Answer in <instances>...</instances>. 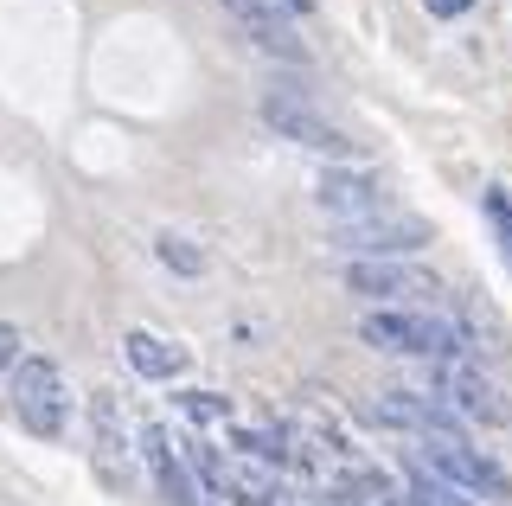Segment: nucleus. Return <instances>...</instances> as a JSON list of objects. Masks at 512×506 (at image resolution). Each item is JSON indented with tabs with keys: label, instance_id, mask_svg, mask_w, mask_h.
Masks as SVG:
<instances>
[{
	"label": "nucleus",
	"instance_id": "1",
	"mask_svg": "<svg viewBox=\"0 0 512 506\" xmlns=\"http://www.w3.org/2000/svg\"><path fill=\"white\" fill-rule=\"evenodd\" d=\"M7 410L32 436H64V410H71V398H64V378H58L52 359H20V366H13Z\"/></svg>",
	"mask_w": 512,
	"mask_h": 506
},
{
	"label": "nucleus",
	"instance_id": "2",
	"mask_svg": "<svg viewBox=\"0 0 512 506\" xmlns=\"http://www.w3.org/2000/svg\"><path fill=\"white\" fill-rule=\"evenodd\" d=\"M416 468H429L436 481L448 487H468V494H487V500H512V481L500 462H487L480 449H468L461 436H429L423 449H416Z\"/></svg>",
	"mask_w": 512,
	"mask_h": 506
},
{
	"label": "nucleus",
	"instance_id": "3",
	"mask_svg": "<svg viewBox=\"0 0 512 506\" xmlns=\"http://www.w3.org/2000/svg\"><path fill=\"white\" fill-rule=\"evenodd\" d=\"M340 250H359V263L372 257H404V250H423L429 244V225L416 212H372V218H352V225L333 231Z\"/></svg>",
	"mask_w": 512,
	"mask_h": 506
},
{
	"label": "nucleus",
	"instance_id": "4",
	"mask_svg": "<svg viewBox=\"0 0 512 506\" xmlns=\"http://www.w3.org/2000/svg\"><path fill=\"white\" fill-rule=\"evenodd\" d=\"M429 378H436V398H448L461 417H474V423H512V398L493 385V378H480L474 366H436Z\"/></svg>",
	"mask_w": 512,
	"mask_h": 506
},
{
	"label": "nucleus",
	"instance_id": "5",
	"mask_svg": "<svg viewBox=\"0 0 512 506\" xmlns=\"http://www.w3.org/2000/svg\"><path fill=\"white\" fill-rule=\"evenodd\" d=\"M365 417L384 423V430H416V436H455V410L442 398H416V391H378L372 404H365Z\"/></svg>",
	"mask_w": 512,
	"mask_h": 506
},
{
	"label": "nucleus",
	"instance_id": "6",
	"mask_svg": "<svg viewBox=\"0 0 512 506\" xmlns=\"http://www.w3.org/2000/svg\"><path fill=\"white\" fill-rule=\"evenodd\" d=\"M263 122H269L282 141H301V148H314V154H346V148H352V141L333 129L327 116H314L301 97H263Z\"/></svg>",
	"mask_w": 512,
	"mask_h": 506
},
{
	"label": "nucleus",
	"instance_id": "7",
	"mask_svg": "<svg viewBox=\"0 0 512 506\" xmlns=\"http://www.w3.org/2000/svg\"><path fill=\"white\" fill-rule=\"evenodd\" d=\"M224 7L237 13V26H244V33L263 45V52L288 58V65H308V45L288 33V20H276V0H224Z\"/></svg>",
	"mask_w": 512,
	"mask_h": 506
},
{
	"label": "nucleus",
	"instance_id": "8",
	"mask_svg": "<svg viewBox=\"0 0 512 506\" xmlns=\"http://www.w3.org/2000/svg\"><path fill=\"white\" fill-rule=\"evenodd\" d=\"M346 289H359V295H436V276L404 270L397 257H372V263H352L346 270Z\"/></svg>",
	"mask_w": 512,
	"mask_h": 506
},
{
	"label": "nucleus",
	"instance_id": "9",
	"mask_svg": "<svg viewBox=\"0 0 512 506\" xmlns=\"http://www.w3.org/2000/svg\"><path fill=\"white\" fill-rule=\"evenodd\" d=\"M141 455H148L160 494H167L173 506H205V500H199V487H192V474L173 462V442H167V430H160V423H148V430H141Z\"/></svg>",
	"mask_w": 512,
	"mask_h": 506
},
{
	"label": "nucleus",
	"instance_id": "10",
	"mask_svg": "<svg viewBox=\"0 0 512 506\" xmlns=\"http://www.w3.org/2000/svg\"><path fill=\"white\" fill-rule=\"evenodd\" d=\"M320 212H333L340 225L384 212V205H378V180H365V173H327V180H320Z\"/></svg>",
	"mask_w": 512,
	"mask_h": 506
},
{
	"label": "nucleus",
	"instance_id": "11",
	"mask_svg": "<svg viewBox=\"0 0 512 506\" xmlns=\"http://www.w3.org/2000/svg\"><path fill=\"white\" fill-rule=\"evenodd\" d=\"M359 334L378 353H423V314H365Z\"/></svg>",
	"mask_w": 512,
	"mask_h": 506
},
{
	"label": "nucleus",
	"instance_id": "12",
	"mask_svg": "<svg viewBox=\"0 0 512 506\" xmlns=\"http://www.w3.org/2000/svg\"><path fill=\"white\" fill-rule=\"evenodd\" d=\"M128 366L141 378H173V372H186V353L167 346V340H154V334H128Z\"/></svg>",
	"mask_w": 512,
	"mask_h": 506
},
{
	"label": "nucleus",
	"instance_id": "13",
	"mask_svg": "<svg viewBox=\"0 0 512 506\" xmlns=\"http://www.w3.org/2000/svg\"><path fill=\"white\" fill-rule=\"evenodd\" d=\"M180 449H186V462H192V468H199V474H205V487H212V500H218V506H224V500H231V468H224V462H218V455H212V449H205V442H180Z\"/></svg>",
	"mask_w": 512,
	"mask_h": 506
},
{
	"label": "nucleus",
	"instance_id": "14",
	"mask_svg": "<svg viewBox=\"0 0 512 506\" xmlns=\"http://www.w3.org/2000/svg\"><path fill=\"white\" fill-rule=\"evenodd\" d=\"M160 263L180 270V276H205V250L186 244V237H160Z\"/></svg>",
	"mask_w": 512,
	"mask_h": 506
},
{
	"label": "nucleus",
	"instance_id": "15",
	"mask_svg": "<svg viewBox=\"0 0 512 506\" xmlns=\"http://www.w3.org/2000/svg\"><path fill=\"white\" fill-rule=\"evenodd\" d=\"M186 417L192 423H224V417H231V398H218V391H186Z\"/></svg>",
	"mask_w": 512,
	"mask_h": 506
},
{
	"label": "nucleus",
	"instance_id": "16",
	"mask_svg": "<svg viewBox=\"0 0 512 506\" xmlns=\"http://www.w3.org/2000/svg\"><path fill=\"white\" fill-rule=\"evenodd\" d=\"M480 205H487V218L500 225V237L512 244V186H487V199H480Z\"/></svg>",
	"mask_w": 512,
	"mask_h": 506
},
{
	"label": "nucleus",
	"instance_id": "17",
	"mask_svg": "<svg viewBox=\"0 0 512 506\" xmlns=\"http://www.w3.org/2000/svg\"><path fill=\"white\" fill-rule=\"evenodd\" d=\"M13 366H20V327L0 321V378H13Z\"/></svg>",
	"mask_w": 512,
	"mask_h": 506
},
{
	"label": "nucleus",
	"instance_id": "18",
	"mask_svg": "<svg viewBox=\"0 0 512 506\" xmlns=\"http://www.w3.org/2000/svg\"><path fill=\"white\" fill-rule=\"evenodd\" d=\"M474 0H429V13H442V20H455V13H468Z\"/></svg>",
	"mask_w": 512,
	"mask_h": 506
},
{
	"label": "nucleus",
	"instance_id": "19",
	"mask_svg": "<svg viewBox=\"0 0 512 506\" xmlns=\"http://www.w3.org/2000/svg\"><path fill=\"white\" fill-rule=\"evenodd\" d=\"M288 7H295V13H308V7H314V0H288Z\"/></svg>",
	"mask_w": 512,
	"mask_h": 506
}]
</instances>
